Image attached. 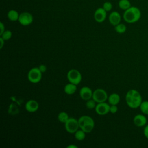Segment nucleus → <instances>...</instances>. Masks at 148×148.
Masks as SVG:
<instances>
[{"mask_svg":"<svg viewBox=\"0 0 148 148\" xmlns=\"http://www.w3.org/2000/svg\"><path fill=\"white\" fill-rule=\"evenodd\" d=\"M57 118L60 122H61L62 123H65L68 120L69 117L68 114L66 112L62 111L58 113Z\"/></svg>","mask_w":148,"mask_h":148,"instance_id":"obj_20","label":"nucleus"},{"mask_svg":"<svg viewBox=\"0 0 148 148\" xmlns=\"http://www.w3.org/2000/svg\"><path fill=\"white\" fill-rule=\"evenodd\" d=\"M96 102L92 99L91 98L87 101H86V106L87 109H95L97 104H96Z\"/></svg>","mask_w":148,"mask_h":148,"instance_id":"obj_24","label":"nucleus"},{"mask_svg":"<svg viewBox=\"0 0 148 148\" xmlns=\"http://www.w3.org/2000/svg\"><path fill=\"white\" fill-rule=\"evenodd\" d=\"M121 17L120 14L117 11H113L111 12L109 16V21L113 26L120 23Z\"/></svg>","mask_w":148,"mask_h":148,"instance_id":"obj_14","label":"nucleus"},{"mask_svg":"<svg viewBox=\"0 0 148 148\" xmlns=\"http://www.w3.org/2000/svg\"><path fill=\"white\" fill-rule=\"evenodd\" d=\"M118 5L120 9L125 10L131 6V3L129 0H120Z\"/></svg>","mask_w":148,"mask_h":148,"instance_id":"obj_18","label":"nucleus"},{"mask_svg":"<svg viewBox=\"0 0 148 148\" xmlns=\"http://www.w3.org/2000/svg\"><path fill=\"white\" fill-rule=\"evenodd\" d=\"M20 14L16 10L12 9L10 10L7 14V17L8 19L12 21H18L19 18Z\"/></svg>","mask_w":148,"mask_h":148,"instance_id":"obj_17","label":"nucleus"},{"mask_svg":"<svg viewBox=\"0 0 148 148\" xmlns=\"http://www.w3.org/2000/svg\"><path fill=\"white\" fill-rule=\"evenodd\" d=\"M27 77L31 83H38L42 79V73L38 67H34L28 71Z\"/></svg>","mask_w":148,"mask_h":148,"instance_id":"obj_4","label":"nucleus"},{"mask_svg":"<svg viewBox=\"0 0 148 148\" xmlns=\"http://www.w3.org/2000/svg\"><path fill=\"white\" fill-rule=\"evenodd\" d=\"M0 29H1V31H0V35H1L5 30V25L3 24V23L2 22L0 23Z\"/></svg>","mask_w":148,"mask_h":148,"instance_id":"obj_29","label":"nucleus"},{"mask_svg":"<svg viewBox=\"0 0 148 148\" xmlns=\"http://www.w3.org/2000/svg\"><path fill=\"white\" fill-rule=\"evenodd\" d=\"M38 102L34 99H30L28 101L25 105V110L30 113H34L39 109Z\"/></svg>","mask_w":148,"mask_h":148,"instance_id":"obj_13","label":"nucleus"},{"mask_svg":"<svg viewBox=\"0 0 148 148\" xmlns=\"http://www.w3.org/2000/svg\"><path fill=\"white\" fill-rule=\"evenodd\" d=\"M1 35V37L5 40H9L12 36V32L10 30H5Z\"/></svg>","mask_w":148,"mask_h":148,"instance_id":"obj_23","label":"nucleus"},{"mask_svg":"<svg viewBox=\"0 0 148 148\" xmlns=\"http://www.w3.org/2000/svg\"><path fill=\"white\" fill-rule=\"evenodd\" d=\"M108 101L110 105H117L120 101V97L117 93H112L108 97Z\"/></svg>","mask_w":148,"mask_h":148,"instance_id":"obj_16","label":"nucleus"},{"mask_svg":"<svg viewBox=\"0 0 148 148\" xmlns=\"http://www.w3.org/2000/svg\"><path fill=\"white\" fill-rule=\"evenodd\" d=\"M5 40H3L1 37H0V42H1V45H0V49H2L3 45H4V43H5Z\"/></svg>","mask_w":148,"mask_h":148,"instance_id":"obj_30","label":"nucleus"},{"mask_svg":"<svg viewBox=\"0 0 148 148\" xmlns=\"http://www.w3.org/2000/svg\"><path fill=\"white\" fill-rule=\"evenodd\" d=\"M125 101L127 105L130 108L136 109L139 108L143 101L140 92L136 90L131 89L125 95Z\"/></svg>","mask_w":148,"mask_h":148,"instance_id":"obj_1","label":"nucleus"},{"mask_svg":"<svg viewBox=\"0 0 148 148\" xmlns=\"http://www.w3.org/2000/svg\"><path fill=\"white\" fill-rule=\"evenodd\" d=\"M106 12L103 8H99L96 9L94 14L95 20L98 23L103 22L106 17Z\"/></svg>","mask_w":148,"mask_h":148,"instance_id":"obj_10","label":"nucleus"},{"mask_svg":"<svg viewBox=\"0 0 148 148\" xmlns=\"http://www.w3.org/2000/svg\"><path fill=\"white\" fill-rule=\"evenodd\" d=\"M133 122L136 127H145L147 123V118L143 114H138L134 116Z\"/></svg>","mask_w":148,"mask_h":148,"instance_id":"obj_12","label":"nucleus"},{"mask_svg":"<svg viewBox=\"0 0 148 148\" xmlns=\"http://www.w3.org/2000/svg\"><path fill=\"white\" fill-rule=\"evenodd\" d=\"M33 16L30 13L28 12H24L20 14L18 21L21 25L23 26H27L33 22Z\"/></svg>","mask_w":148,"mask_h":148,"instance_id":"obj_8","label":"nucleus"},{"mask_svg":"<svg viewBox=\"0 0 148 148\" xmlns=\"http://www.w3.org/2000/svg\"><path fill=\"white\" fill-rule=\"evenodd\" d=\"M92 93L93 92L92 90L87 86L82 87L79 91V94L81 98L84 101H87L92 98Z\"/></svg>","mask_w":148,"mask_h":148,"instance_id":"obj_11","label":"nucleus"},{"mask_svg":"<svg viewBox=\"0 0 148 148\" xmlns=\"http://www.w3.org/2000/svg\"><path fill=\"white\" fill-rule=\"evenodd\" d=\"M75 138L77 140L82 141L83 140L86 138V132L82 129L77 130L75 133Z\"/></svg>","mask_w":148,"mask_h":148,"instance_id":"obj_19","label":"nucleus"},{"mask_svg":"<svg viewBox=\"0 0 148 148\" xmlns=\"http://www.w3.org/2000/svg\"><path fill=\"white\" fill-rule=\"evenodd\" d=\"M141 112L145 115H148V101H142L140 106Z\"/></svg>","mask_w":148,"mask_h":148,"instance_id":"obj_21","label":"nucleus"},{"mask_svg":"<svg viewBox=\"0 0 148 148\" xmlns=\"http://www.w3.org/2000/svg\"><path fill=\"white\" fill-rule=\"evenodd\" d=\"M114 30L119 34H123L127 30V27L124 24L119 23L114 26Z\"/></svg>","mask_w":148,"mask_h":148,"instance_id":"obj_22","label":"nucleus"},{"mask_svg":"<svg viewBox=\"0 0 148 148\" xmlns=\"http://www.w3.org/2000/svg\"><path fill=\"white\" fill-rule=\"evenodd\" d=\"M118 110V108L116 105H110V112L112 114L117 113Z\"/></svg>","mask_w":148,"mask_h":148,"instance_id":"obj_26","label":"nucleus"},{"mask_svg":"<svg viewBox=\"0 0 148 148\" xmlns=\"http://www.w3.org/2000/svg\"><path fill=\"white\" fill-rule=\"evenodd\" d=\"M64 90L65 94L68 95H72L75 94L77 90V85L69 82V83L66 84L64 86Z\"/></svg>","mask_w":148,"mask_h":148,"instance_id":"obj_15","label":"nucleus"},{"mask_svg":"<svg viewBox=\"0 0 148 148\" xmlns=\"http://www.w3.org/2000/svg\"><path fill=\"white\" fill-rule=\"evenodd\" d=\"M103 9L106 11V12H109L112 10V4L110 2H105L103 4Z\"/></svg>","mask_w":148,"mask_h":148,"instance_id":"obj_25","label":"nucleus"},{"mask_svg":"<svg viewBox=\"0 0 148 148\" xmlns=\"http://www.w3.org/2000/svg\"><path fill=\"white\" fill-rule=\"evenodd\" d=\"M142 16L140 10L136 6H131L128 9L124 10L123 19L128 23H134L138 21Z\"/></svg>","mask_w":148,"mask_h":148,"instance_id":"obj_2","label":"nucleus"},{"mask_svg":"<svg viewBox=\"0 0 148 148\" xmlns=\"http://www.w3.org/2000/svg\"><path fill=\"white\" fill-rule=\"evenodd\" d=\"M66 77L68 79V80L72 83H73L75 84H79L82 79V76L81 73L76 69H70L66 75Z\"/></svg>","mask_w":148,"mask_h":148,"instance_id":"obj_5","label":"nucleus"},{"mask_svg":"<svg viewBox=\"0 0 148 148\" xmlns=\"http://www.w3.org/2000/svg\"><path fill=\"white\" fill-rule=\"evenodd\" d=\"M80 129H82L86 133L91 132L95 125V123L93 119L87 115L82 116L78 119Z\"/></svg>","mask_w":148,"mask_h":148,"instance_id":"obj_3","label":"nucleus"},{"mask_svg":"<svg viewBox=\"0 0 148 148\" xmlns=\"http://www.w3.org/2000/svg\"><path fill=\"white\" fill-rule=\"evenodd\" d=\"M64 124L66 131L70 134H74L80 128L78 120L73 117H69Z\"/></svg>","mask_w":148,"mask_h":148,"instance_id":"obj_6","label":"nucleus"},{"mask_svg":"<svg viewBox=\"0 0 148 148\" xmlns=\"http://www.w3.org/2000/svg\"><path fill=\"white\" fill-rule=\"evenodd\" d=\"M66 147L67 148H77V146L74 145H68Z\"/></svg>","mask_w":148,"mask_h":148,"instance_id":"obj_31","label":"nucleus"},{"mask_svg":"<svg viewBox=\"0 0 148 148\" xmlns=\"http://www.w3.org/2000/svg\"><path fill=\"white\" fill-rule=\"evenodd\" d=\"M92 98L97 103H101L106 102L108 98V96L105 90L102 88H97L93 91Z\"/></svg>","mask_w":148,"mask_h":148,"instance_id":"obj_7","label":"nucleus"},{"mask_svg":"<svg viewBox=\"0 0 148 148\" xmlns=\"http://www.w3.org/2000/svg\"><path fill=\"white\" fill-rule=\"evenodd\" d=\"M38 68H39V70L40 71V72L43 73H45L46 71V70H47V67H46V66L45 65H44V64H41V65H40L39 66H38Z\"/></svg>","mask_w":148,"mask_h":148,"instance_id":"obj_27","label":"nucleus"},{"mask_svg":"<svg viewBox=\"0 0 148 148\" xmlns=\"http://www.w3.org/2000/svg\"><path fill=\"white\" fill-rule=\"evenodd\" d=\"M110 106L105 102L97 103L95 108V111L99 115H105L110 112Z\"/></svg>","mask_w":148,"mask_h":148,"instance_id":"obj_9","label":"nucleus"},{"mask_svg":"<svg viewBox=\"0 0 148 148\" xmlns=\"http://www.w3.org/2000/svg\"><path fill=\"white\" fill-rule=\"evenodd\" d=\"M143 135L145 136V138L148 139V124L145 126L143 130Z\"/></svg>","mask_w":148,"mask_h":148,"instance_id":"obj_28","label":"nucleus"}]
</instances>
